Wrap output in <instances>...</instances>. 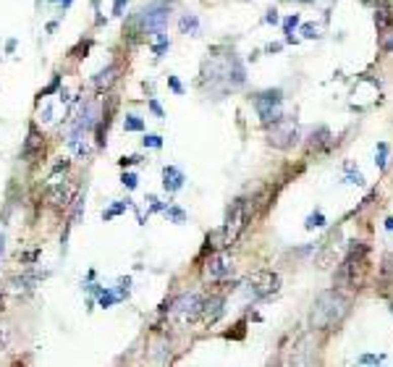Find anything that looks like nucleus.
I'll return each instance as SVG.
<instances>
[{
    "label": "nucleus",
    "mask_w": 393,
    "mask_h": 367,
    "mask_svg": "<svg viewBox=\"0 0 393 367\" xmlns=\"http://www.w3.org/2000/svg\"><path fill=\"white\" fill-rule=\"evenodd\" d=\"M346 312H349V299L341 297L336 288H333V291H323L320 297L315 299L309 323L317 331H330V328H336L341 320L346 317Z\"/></svg>",
    "instance_id": "f257e3e1"
},
{
    "label": "nucleus",
    "mask_w": 393,
    "mask_h": 367,
    "mask_svg": "<svg viewBox=\"0 0 393 367\" xmlns=\"http://www.w3.org/2000/svg\"><path fill=\"white\" fill-rule=\"evenodd\" d=\"M281 102H283V92L281 89H265L254 97V111L262 118V124H276L281 116Z\"/></svg>",
    "instance_id": "f03ea898"
},
{
    "label": "nucleus",
    "mask_w": 393,
    "mask_h": 367,
    "mask_svg": "<svg viewBox=\"0 0 393 367\" xmlns=\"http://www.w3.org/2000/svg\"><path fill=\"white\" fill-rule=\"evenodd\" d=\"M247 226H249V221H247L244 200H236V202H231V207H228V215H225V226L220 228V231H223V239H225V247H228L231 241H236V239H239V234L244 231Z\"/></svg>",
    "instance_id": "7ed1b4c3"
},
{
    "label": "nucleus",
    "mask_w": 393,
    "mask_h": 367,
    "mask_svg": "<svg viewBox=\"0 0 393 367\" xmlns=\"http://www.w3.org/2000/svg\"><path fill=\"white\" fill-rule=\"evenodd\" d=\"M267 142L273 144V147H278V150L294 147V144L299 142V129H296V124H294V121H289V118H278L276 124H273V129L267 131Z\"/></svg>",
    "instance_id": "20e7f679"
},
{
    "label": "nucleus",
    "mask_w": 393,
    "mask_h": 367,
    "mask_svg": "<svg viewBox=\"0 0 393 367\" xmlns=\"http://www.w3.org/2000/svg\"><path fill=\"white\" fill-rule=\"evenodd\" d=\"M278 283H281L278 273H273V270H260V273H254L252 278H249L247 291H249V297L260 299V297H267V294H276V291H278Z\"/></svg>",
    "instance_id": "39448f33"
},
{
    "label": "nucleus",
    "mask_w": 393,
    "mask_h": 367,
    "mask_svg": "<svg viewBox=\"0 0 393 367\" xmlns=\"http://www.w3.org/2000/svg\"><path fill=\"white\" fill-rule=\"evenodd\" d=\"M142 26H144V32H152V34L165 32V26H168V8L160 3L149 6L142 16Z\"/></svg>",
    "instance_id": "423d86ee"
},
{
    "label": "nucleus",
    "mask_w": 393,
    "mask_h": 367,
    "mask_svg": "<svg viewBox=\"0 0 393 367\" xmlns=\"http://www.w3.org/2000/svg\"><path fill=\"white\" fill-rule=\"evenodd\" d=\"M233 273V265H231V260L225 257V254H215V257H210L207 260V268H205V275L207 278H228V275Z\"/></svg>",
    "instance_id": "0eeeda50"
},
{
    "label": "nucleus",
    "mask_w": 393,
    "mask_h": 367,
    "mask_svg": "<svg viewBox=\"0 0 393 367\" xmlns=\"http://www.w3.org/2000/svg\"><path fill=\"white\" fill-rule=\"evenodd\" d=\"M200 307H202L200 297H194V294H184V297H178V299L173 302L171 312H173V315H184L186 320H194V317H196V312H200Z\"/></svg>",
    "instance_id": "6e6552de"
},
{
    "label": "nucleus",
    "mask_w": 393,
    "mask_h": 367,
    "mask_svg": "<svg viewBox=\"0 0 393 367\" xmlns=\"http://www.w3.org/2000/svg\"><path fill=\"white\" fill-rule=\"evenodd\" d=\"M200 312H202V320L207 325H213V323H218V320L223 317V299L220 297H213V299H207V302H202V307H200Z\"/></svg>",
    "instance_id": "1a4fd4ad"
},
{
    "label": "nucleus",
    "mask_w": 393,
    "mask_h": 367,
    "mask_svg": "<svg viewBox=\"0 0 393 367\" xmlns=\"http://www.w3.org/2000/svg\"><path fill=\"white\" fill-rule=\"evenodd\" d=\"M184 181H186V176L181 173L178 168H173V165L163 168V187H165V192H178L181 187H184Z\"/></svg>",
    "instance_id": "9d476101"
},
{
    "label": "nucleus",
    "mask_w": 393,
    "mask_h": 367,
    "mask_svg": "<svg viewBox=\"0 0 393 367\" xmlns=\"http://www.w3.org/2000/svg\"><path fill=\"white\" fill-rule=\"evenodd\" d=\"M34 150H42V136H40V131L32 126V129H29L26 142H24V158H32Z\"/></svg>",
    "instance_id": "9b49d317"
},
{
    "label": "nucleus",
    "mask_w": 393,
    "mask_h": 367,
    "mask_svg": "<svg viewBox=\"0 0 393 367\" xmlns=\"http://www.w3.org/2000/svg\"><path fill=\"white\" fill-rule=\"evenodd\" d=\"M115 71H118V68H115L113 63H110L108 68H102V71H100V74L95 76V87H97V89H105V87H108V84H110V82L115 79V76H113Z\"/></svg>",
    "instance_id": "f8f14e48"
},
{
    "label": "nucleus",
    "mask_w": 393,
    "mask_h": 367,
    "mask_svg": "<svg viewBox=\"0 0 393 367\" xmlns=\"http://www.w3.org/2000/svg\"><path fill=\"white\" fill-rule=\"evenodd\" d=\"M178 26H181V32L184 34H196L200 32V21H196V16H191V13H184V16H181V21H178Z\"/></svg>",
    "instance_id": "ddd939ff"
},
{
    "label": "nucleus",
    "mask_w": 393,
    "mask_h": 367,
    "mask_svg": "<svg viewBox=\"0 0 393 367\" xmlns=\"http://www.w3.org/2000/svg\"><path fill=\"white\" fill-rule=\"evenodd\" d=\"M390 21H393V13H390V11H388L385 6L375 11V24H377V29H380V32H383V29H385V26H388Z\"/></svg>",
    "instance_id": "4468645a"
},
{
    "label": "nucleus",
    "mask_w": 393,
    "mask_h": 367,
    "mask_svg": "<svg viewBox=\"0 0 393 367\" xmlns=\"http://www.w3.org/2000/svg\"><path fill=\"white\" fill-rule=\"evenodd\" d=\"M124 129H126V131H142V129H144V121H142L139 116H126V118H124Z\"/></svg>",
    "instance_id": "2eb2a0df"
},
{
    "label": "nucleus",
    "mask_w": 393,
    "mask_h": 367,
    "mask_svg": "<svg viewBox=\"0 0 393 367\" xmlns=\"http://www.w3.org/2000/svg\"><path fill=\"white\" fill-rule=\"evenodd\" d=\"M328 139H330V131H328V129H317V131H312V147L330 144Z\"/></svg>",
    "instance_id": "dca6fc26"
},
{
    "label": "nucleus",
    "mask_w": 393,
    "mask_h": 367,
    "mask_svg": "<svg viewBox=\"0 0 393 367\" xmlns=\"http://www.w3.org/2000/svg\"><path fill=\"white\" fill-rule=\"evenodd\" d=\"M377 168L380 171H385V165H388V144L385 142H377Z\"/></svg>",
    "instance_id": "f3484780"
},
{
    "label": "nucleus",
    "mask_w": 393,
    "mask_h": 367,
    "mask_svg": "<svg viewBox=\"0 0 393 367\" xmlns=\"http://www.w3.org/2000/svg\"><path fill=\"white\" fill-rule=\"evenodd\" d=\"M66 200H68L66 187H55V189L50 192V202H53V205H66Z\"/></svg>",
    "instance_id": "a211bd4d"
},
{
    "label": "nucleus",
    "mask_w": 393,
    "mask_h": 367,
    "mask_svg": "<svg viewBox=\"0 0 393 367\" xmlns=\"http://www.w3.org/2000/svg\"><path fill=\"white\" fill-rule=\"evenodd\" d=\"M126 207H129V200H126V202H115L110 210H105V212H102V218H105V221H110V218L121 215V212H126Z\"/></svg>",
    "instance_id": "6ab92c4d"
},
{
    "label": "nucleus",
    "mask_w": 393,
    "mask_h": 367,
    "mask_svg": "<svg viewBox=\"0 0 393 367\" xmlns=\"http://www.w3.org/2000/svg\"><path fill=\"white\" fill-rule=\"evenodd\" d=\"M346 171H349V173H346V183H357V187H362V183H365V176H362L359 171H354L351 163L346 165Z\"/></svg>",
    "instance_id": "aec40b11"
},
{
    "label": "nucleus",
    "mask_w": 393,
    "mask_h": 367,
    "mask_svg": "<svg viewBox=\"0 0 393 367\" xmlns=\"http://www.w3.org/2000/svg\"><path fill=\"white\" fill-rule=\"evenodd\" d=\"M304 226L309 228V231H312V228H323V226H325V215H323L320 210H317V212H312V215L307 218V223H304Z\"/></svg>",
    "instance_id": "412c9836"
},
{
    "label": "nucleus",
    "mask_w": 393,
    "mask_h": 367,
    "mask_svg": "<svg viewBox=\"0 0 393 367\" xmlns=\"http://www.w3.org/2000/svg\"><path fill=\"white\" fill-rule=\"evenodd\" d=\"M165 218H171L173 223H184L186 221V212L181 210V207H168V210H165Z\"/></svg>",
    "instance_id": "4be33fe9"
},
{
    "label": "nucleus",
    "mask_w": 393,
    "mask_h": 367,
    "mask_svg": "<svg viewBox=\"0 0 393 367\" xmlns=\"http://www.w3.org/2000/svg\"><path fill=\"white\" fill-rule=\"evenodd\" d=\"M121 297H115L113 291H108V288H105V291H100V304L102 307H110V304H115Z\"/></svg>",
    "instance_id": "5701e85b"
},
{
    "label": "nucleus",
    "mask_w": 393,
    "mask_h": 367,
    "mask_svg": "<svg viewBox=\"0 0 393 367\" xmlns=\"http://www.w3.org/2000/svg\"><path fill=\"white\" fill-rule=\"evenodd\" d=\"M301 34H304L307 40H317V37H320V26H315V24H304V26H301Z\"/></svg>",
    "instance_id": "b1692460"
},
{
    "label": "nucleus",
    "mask_w": 393,
    "mask_h": 367,
    "mask_svg": "<svg viewBox=\"0 0 393 367\" xmlns=\"http://www.w3.org/2000/svg\"><path fill=\"white\" fill-rule=\"evenodd\" d=\"M168 48H171V40H168V37H165V34L160 32V42H158L155 48H152V53H155V55H163V53L168 50Z\"/></svg>",
    "instance_id": "393cba45"
},
{
    "label": "nucleus",
    "mask_w": 393,
    "mask_h": 367,
    "mask_svg": "<svg viewBox=\"0 0 393 367\" xmlns=\"http://www.w3.org/2000/svg\"><path fill=\"white\" fill-rule=\"evenodd\" d=\"M296 26H299V16H296V13H294V16H289V19H286V21H283V32H286V34H291V32H294V29H296Z\"/></svg>",
    "instance_id": "a878e982"
},
{
    "label": "nucleus",
    "mask_w": 393,
    "mask_h": 367,
    "mask_svg": "<svg viewBox=\"0 0 393 367\" xmlns=\"http://www.w3.org/2000/svg\"><path fill=\"white\" fill-rule=\"evenodd\" d=\"M144 147H155L158 150V147H163V139H160L158 134H147L144 136Z\"/></svg>",
    "instance_id": "bb28decb"
},
{
    "label": "nucleus",
    "mask_w": 393,
    "mask_h": 367,
    "mask_svg": "<svg viewBox=\"0 0 393 367\" xmlns=\"http://www.w3.org/2000/svg\"><path fill=\"white\" fill-rule=\"evenodd\" d=\"M121 183H124L126 189H137V176H134V173H124V176H121Z\"/></svg>",
    "instance_id": "cd10ccee"
},
{
    "label": "nucleus",
    "mask_w": 393,
    "mask_h": 367,
    "mask_svg": "<svg viewBox=\"0 0 393 367\" xmlns=\"http://www.w3.org/2000/svg\"><path fill=\"white\" fill-rule=\"evenodd\" d=\"M129 6V0H115V3H113V13H115V16H124V8Z\"/></svg>",
    "instance_id": "c85d7f7f"
},
{
    "label": "nucleus",
    "mask_w": 393,
    "mask_h": 367,
    "mask_svg": "<svg viewBox=\"0 0 393 367\" xmlns=\"http://www.w3.org/2000/svg\"><path fill=\"white\" fill-rule=\"evenodd\" d=\"M168 84H171V89L176 92V95H184V87H181V82L176 79V76H168Z\"/></svg>",
    "instance_id": "c756f323"
},
{
    "label": "nucleus",
    "mask_w": 393,
    "mask_h": 367,
    "mask_svg": "<svg viewBox=\"0 0 393 367\" xmlns=\"http://www.w3.org/2000/svg\"><path fill=\"white\" fill-rule=\"evenodd\" d=\"M149 111H152L158 118H165V113H163V108H160V102H158V100H149Z\"/></svg>",
    "instance_id": "7c9ffc66"
},
{
    "label": "nucleus",
    "mask_w": 393,
    "mask_h": 367,
    "mask_svg": "<svg viewBox=\"0 0 393 367\" xmlns=\"http://www.w3.org/2000/svg\"><path fill=\"white\" fill-rule=\"evenodd\" d=\"M139 160H142L139 155H129V158H121V165H124V168H126V165H137Z\"/></svg>",
    "instance_id": "2f4dec72"
},
{
    "label": "nucleus",
    "mask_w": 393,
    "mask_h": 367,
    "mask_svg": "<svg viewBox=\"0 0 393 367\" xmlns=\"http://www.w3.org/2000/svg\"><path fill=\"white\" fill-rule=\"evenodd\" d=\"M265 21H267V24H278V21H281V19H278V11H276V8H270V11H267V16H265Z\"/></svg>",
    "instance_id": "473e14b6"
},
{
    "label": "nucleus",
    "mask_w": 393,
    "mask_h": 367,
    "mask_svg": "<svg viewBox=\"0 0 393 367\" xmlns=\"http://www.w3.org/2000/svg\"><path fill=\"white\" fill-rule=\"evenodd\" d=\"M359 362H362V364H377V362H380V357H375V354H365V357H359Z\"/></svg>",
    "instance_id": "72a5a7b5"
},
{
    "label": "nucleus",
    "mask_w": 393,
    "mask_h": 367,
    "mask_svg": "<svg viewBox=\"0 0 393 367\" xmlns=\"http://www.w3.org/2000/svg\"><path fill=\"white\" fill-rule=\"evenodd\" d=\"M8 336H11V333H8V328H6V331H3V336H0V351L6 349V344H8Z\"/></svg>",
    "instance_id": "f704fd0d"
},
{
    "label": "nucleus",
    "mask_w": 393,
    "mask_h": 367,
    "mask_svg": "<svg viewBox=\"0 0 393 367\" xmlns=\"http://www.w3.org/2000/svg\"><path fill=\"white\" fill-rule=\"evenodd\" d=\"M383 50H385V53H390V50H393V37L383 42Z\"/></svg>",
    "instance_id": "c9c22d12"
},
{
    "label": "nucleus",
    "mask_w": 393,
    "mask_h": 367,
    "mask_svg": "<svg viewBox=\"0 0 393 367\" xmlns=\"http://www.w3.org/2000/svg\"><path fill=\"white\" fill-rule=\"evenodd\" d=\"M42 121H53V108H50V105L45 108V118H42Z\"/></svg>",
    "instance_id": "e433bc0d"
},
{
    "label": "nucleus",
    "mask_w": 393,
    "mask_h": 367,
    "mask_svg": "<svg viewBox=\"0 0 393 367\" xmlns=\"http://www.w3.org/2000/svg\"><path fill=\"white\" fill-rule=\"evenodd\" d=\"M3 252H6V236L0 234V257H3Z\"/></svg>",
    "instance_id": "4c0bfd02"
},
{
    "label": "nucleus",
    "mask_w": 393,
    "mask_h": 367,
    "mask_svg": "<svg viewBox=\"0 0 393 367\" xmlns=\"http://www.w3.org/2000/svg\"><path fill=\"white\" fill-rule=\"evenodd\" d=\"M385 228H388V231H393V218H388V221H385Z\"/></svg>",
    "instance_id": "58836bf2"
},
{
    "label": "nucleus",
    "mask_w": 393,
    "mask_h": 367,
    "mask_svg": "<svg viewBox=\"0 0 393 367\" xmlns=\"http://www.w3.org/2000/svg\"><path fill=\"white\" fill-rule=\"evenodd\" d=\"M71 6V0H63V8H68Z\"/></svg>",
    "instance_id": "ea45409f"
},
{
    "label": "nucleus",
    "mask_w": 393,
    "mask_h": 367,
    "mask_svg": "<svg viewBox=\"0 0 393 367\" xmlns=\"http://www.w3.org/2000/svg\"><path fill=\"white\" fill-rule=\"evenodd\" d=\"M390 310H393V302H390Z\"/></svg>",
    "instance_id": "a19ab883"
}]
</instances>
